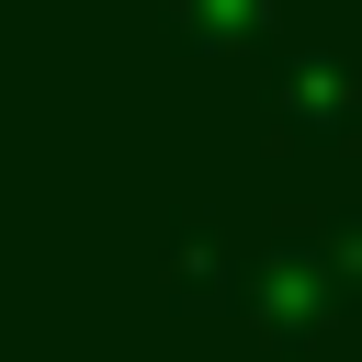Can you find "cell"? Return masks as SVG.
<instances>
[{"mask_svg": "<svg viewBox=\"0 0 362 362\" xmlns=\"http://www.w3.org/2000/svg\"><path fill=\"white\" fill-rule=\"evenodd\" d=\"M351 136H362V68H351L339 45H294V57L272 68V147L328 158V147H351Z\"/></svg>", "mask_w": 362, "mask_h": 362, "instance_id": "obj_1", "label": "cell"}, {"mask_svg": "<svg viewBox=\"0 0 362 362\" xmlns=\"http://www.w3.org/2000/svg\"><path fill=\"white\" fill-rule=\"evenodd\" d=\"M238 305H249V328H272V351L294 362V351H317V328H328V272H317V238L294 226V238H272L249 272H238Z\"/></svg>", "mask_w": 362, "mask_h": 362, "instance_id": "obj_2", "label": "cell"}, {"mask_svg": "<svg viewBox=\"0 0 362 362\" xmlns=\"http://www.w3.org/2000/svg\"><path fill=\"white\" fill-rule=\"evenodd\" d=\"M170 34H181V57H260L272 34H283V0H170Z\"/></svg>", "mask_w": 362, "mask_h": 362, "instance_id": "obj_3", "label": "cell"}, {"mask_svg": "<svg viewBox=\"0 0 362 362\" xmlns=\"http://www.w3.org/2000/svg\"><path fill=\"white\" fill-rule=\"evenodd\" d=\"M238 272H249V260H238V249H226L204 215H181V226H170V305L226 317V305H238Z\"/></svg>", "mask_w": 362, "mask_h": 362, "instance_id": "obj_4", "label": "cell"}, {"mask_svg": "<svg viewBox=\"0 0 362 362\" xmlns=\"http://www.w3.org/2000/svg\"><path fill=\"white\" fill-rule=\"evenodd\" d=\"M305 238H317V272H328V317H362V204H328Z\"/></svg>", "mask_w": 362, "mask_h": 362, "instance_id": "obj_5", "label": "cell"}, {"mask_svg": "<svg viewBox=\"0 0 362 362\" xmlns=\"http://www.w3.org/2000/svg\"><path fill=\"white\" fill-rule=\"evenodd\" d=\"M294 362H317V351H294Z\"/></svg>", "mask_w": 362, "mask_h": 362, "instance_id": "obj_6", "label": "cell"}]
</instances>
